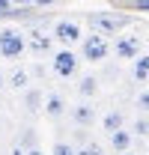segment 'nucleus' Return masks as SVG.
<instances>
[{"label": "nucleus", "mask_w": 149, "mask_h": 155, "mask_svg": "<svg viewBox=\"0 0 149 155\" xmlns=\"http://www.w3.org/2000/svg\"><path fill=\"white\" fill-rule=\"evenodd\" d=\"M128 15H116V12H90V24L104 36V33H116L128 24Z\"/></svg>", "instance_id": "f257e3e1"}, {"label": "nucleus", "mask_w": 149, "mask_h": 155, "mask_svg": "<svg viewBox=\"0 0 149 155\" xmlns=\"http://www.w3.org/2000/svg\"><path fill=\"white\" fill-rule=\"evenodd\" d=\"M24 48H27V42H24V36H21V30H0V54L6 60H15L24 54Z\"/></svg>", "instance_id": "f03ea898"}, {"label": "nucleus", "mask_w": 149, "mask_h": 155, "mask_svg": "<svg viewBox=\"0 0 149 155\" xmlns=\"http://www.w3.org/2000/svg\"><path fill=\"white\" fill-rule=\"evenodd\" d=\"M108 51H111V45H108V39L101 36V33H93V36L84 39V60L101 63V60L108 57Z\"/></svg>", "instance_id": "7ed1b4c3"}, {"label": "nucleus", "mask_w": 149, "mask_h": 155, "mask_svg": "<svg viewBox=\"0 0 149 155\" xmlns=\"http://www.w3.org/2000/svg\"><path fill=\"white\" fill-rule=\"evenodd\" d=\"M51 66H54V75H60V78H72L74 72H78V57H74L72 51L66 48V51H57V54H54Z\"/></svg>", "instance_id": "20e7f679"}, {"label": "nucleus", "mask_w": 149, "mask_h": 155, "mask_svg": "<svg viewBox=\"0 0 149 155\" xmlns=\"http://www.w3.org/2000/svg\"><path fill=\"white\" fill-rule=\"evenodd\" d=\"M113 54L119 60H137L140 57V36H119L113 45Z\"/></svg>", "instance_id": "39448f33"}, {"label": "nucleus", "mask_w": 149, "mask_h": 155, "mask_svg": "<svg viewBox=\"0 0 149 155\" xmlns=\"http://www.w3.org/2000/svg\"><path fill=\"white\" fill-rule=\"evenodd\" d=\"M54 39H60L63 45H74V42L81 39L78 21H57V24H54Z\"/></svg>", "instance_id": "423d86ee"}, {"label": "nucleus", "mask_w": 149, "mask_h": 155, "mask_svg": "<svg viewBox=\"0 0 149 155\" xmlns=\"http://www.w3.org/2000/svg\"><path fill=\"white\" fill-rule=\"evenodd\" d=\"M72 119L81 125V128H87V125L95 122V107L93 104H78V107H72Z\"/></svg>", "instance_id": "0eeeda50"}, {"label": "nucleus", "mask_w": 149, "mask_h": 155, "mask_svg": "<svg viewBox=\"0 0 149 155\" xmlns=\"http://www.w3.org/2000/svg\"><path fill=\"white\" fill-rule=\"evenodd\" d=\"M45 114L51 116V119H60V116L66 114V101L60 93H51V96L45 98Z\"/></svg>", "instance_id": "6e6552de"}, {"label": "nucleus", "mask_w": 149, "mask_h": 155, "mask_svg": "<svg viewBox=\"0 0 149 155\" xmlns=\"http://www.w3.org/2000/svg\"><path fill=\"white\" fill-rule=\"evenodd\" d=\"M111 146L116 152H131V131H125V128L113 131L111 134Z\"/></svg>", "instance_id": "1a4fd4ad"}, {"label": "nucleus", "mask_w": 149, "mask_h": 155, "mask_svg": "<svg viewBox=\"0 0 149 155\" xmlns=\"http://www.w3.org/2000/svg\"><path fill=\"white\" fill-rule=\"evenodd\" d=\"M30 48H33L36 54L51 51V36H45V33H30Z\"/></svg>", "instance_id": "9d476101"}, {"label": "nucleus", "mask_w": 149, "mask_h": 155, "mask_svg": "<svg viewBox=\"0 0 149 155\" xmlns=\"http://www.w3.org/2000/svg\"><path fill=\"white\" fill-rule=\"evenodd\" d=\"M78 93L84 98H90V96H95L98 93V81H95L93 75H87V78H81V84H78Z\"/></svg>", "instance_id": "9b49d317"}, {"label": "nucleus", "mask_w": 149, "mask_h": 155, "mask_svg": "<svg viewBox=\"0 0 149 155\" xmlns=\"http://www.w3.org/2000/svg\"><path fill=\"white\" fill-rule=\"evenodd\" d=\"M101 125H104V131H108V134L119 131V128H122V114H119V110H111V114L101 119Z\"/></svg>", "instance_id": "f8f14e48"}, {"label": "nucleus", "mask_w": 149, "mask_h": 155, "mask_svg": "<svg viewBox=\"0 0 149 155\" xmlns=\"http://www.w3.org/2000/svg\"><path fill=\"white\" fill-rule=\"evenodd\" d=\"M134 78H137L140 84H143V81H149V54L134 60Z\"/></svg>", "instance_id": "ddd939ff"}, {"label": "nucleus", "mask_w": 149, "mask_h": 155, "mask_svg": "<svg viewBox=\"0 0 149 155\" xmlns=\"http://www.w3.org/2000/svg\"><path fill=\"white\" fill-rule=\"evenodd\" d=\"M24 104H27V110H39V104H42V93H39V90H30V93L24 96Z\"/></svg>", "instance_id": "4468645a"}, {"label": "nucleus", "mask_w": 149, "mask_h": 155, "mask_svg": "<svg viewBox=\"0 0 149 155\" xmlns=\"http://www.w3.org/2000/svg\"><path fill=\"white\" fill-rule=\"evenodd\" d=\"M131 131H134V134H140V137H146V134H149V119H146V116H137V119H134V125H131Z\"/></svg>", "instance_id": "2eb2a0df"}, {"label": "nucleus", "mask_w": 149, "mask_h": 155, "mask_svg": "<svg viewBox=\"0 0 149 155\" xmlns=\"http://www.w3.org/2000/svg\"><path fill=\"white\" fill-rule=\"evenodd\" d=\"M9 81H12V87H18V90H21V87H27V72H24V69H15Z\"/></svg>", "instance_id": "dca6fc26"}, {"label": "nucleus", "mask_w": 149, "mask_h": 155, "mask_svg": "<svg viewBox=\"0 0 149 155\" xmlns=\"http://www.w3.org/2000/svg\"><path fill=\"white\" fill-rule=\"evenodd\" d=\"M137 107H140V110H146V114H149V90H143V93L137 96Z\"/></svg>", "instance_id": "f3484780"}, {"label": "nucleus", "mask_w": 149, "mask_h": 155, "mask_svg": "<svg viewBox=\"0 0 149 155\" xmlns=\"http://www.w3.org/2000/svg\"><path fill=\"white\" fill-rule=\"evenodd\" d=\"M54 155H74V149L69 146V143H57V146H54Z\"/></svg>", "instance_id": "a211bd4d"}, {"label": "nucleus", "mask_w": 149, "mask_h": 155, "mask_svg": "<svg viewBox=\"0 0 149 155\" xmlns=\"http://www.w3.org/2000/svg\"><path fill=\"white\" fill-rule=\"evenodd\" d=\"M21 143H24V146H30V149H36V146H33V143H36V134H33V131H27V134L21 137Z\"/></svg>", "instance_id": "6ab92c4d"}, {"label": "nucleus", "mask_w": 149, "mask_h": 155, "mask_svg": "<svg viewBox=\"0 0 149 155\" xmlns=\"http://www.w3.org/2000/svg\"><path fill=\"white\" fill-rule=\"evenodd\" d=\"M12 12V0H0V15H9Z\"/></svg>", "instance_id": "aec40b11"}, {"label": "nucleus", "mask_w": 149, "mask_h": 155, "mask_svg": "<svg viewBox=\"0 0 149 155\" xmlns=\"http://www.w3.org/2000/svg\"><path fill=\"white\" fill-rule=\"evenodd\" d=\"M131 6H137V9H149V0H131Z\"/></svg>", "instance_id": "412c9836"}, {"label": "nucleus", "mask_w": 149, "mask_h": 155, "mask_svg": "<svg viewBox=\"0 0 149 155\" xmlns=\"http://www.w3.org/2000/svg\"><path fill=\"white\" fill-rule=\"evenodd\" d=\"M30 3H36V6H48V3H54V0H30Z\"/></svg>", "instance_id": "4be33fe9"}, {"label": "nucleus", "mask_w": 149, "mask_h": 155, "mask_svg": "<svg viewBox=\"0 0 149 155\" xmlns=\"http://www.w3.org/2000/svg\"><path fill=\"white\" fill-rule=\"evenodd\" d=\"M27 155H45L42 149H27Z\"/></svg>", "instance_id": "5701e85b"}, {"label": "nucleus", "mask_w": 149, "mask_h": 155, "mask_svg": "<svg viewBox=\"0 0 149 155\" xmlns=\"http://www.w3.org/2000/svg\"><path fill=\"white\" fill-rule=\"evenodd\" d=\"M0 90H3V72H0Z\"/></svg>", "instance_id": "b1692460"}, {"label": "nucleus", "mask_w": 149, "mask_h": 155, "mask_svg": "<svg viewBox=\"0 0 149 155\" xmlns=\"http://www.w3.org/2000/svg\"><path fill=\"white\" fill-rule=\"evenodd\" d=\"M12 155H24V152H21V149H15V152H12Z\"/></svg>", "instance_id": "393cba45"}, {"label": "nucleus", "mask_w": 149, "mask_h": 155, "mask_svg": "<svg viewBox=\"0 0 149 155\" xmlns=\"http://www.w3.org/2000/svg\"><path fill=\"white\" fill-rule=\"evenodd\" d=\"M122 155H134V152H122Z\"/></svg>", "instance_id": "a878e982"}]
</instances>
